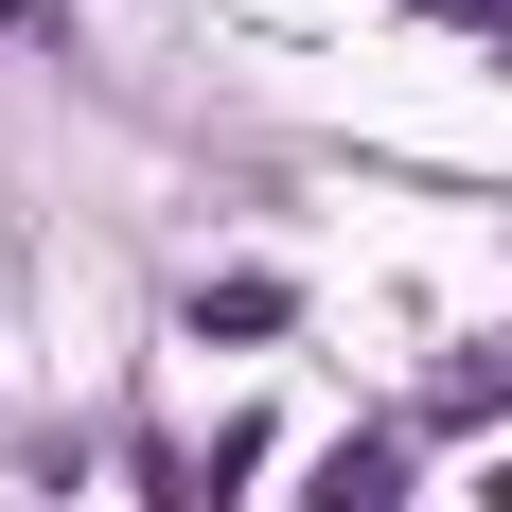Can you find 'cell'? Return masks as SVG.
<instances>
[{"instance_id":"5","label":"cell","mask_w":512,"mask_h":512,"mask_svg":"<svg viewBox=\"0 0 512 512\" xmlns=\"http://www.w3.org/2000/svg\"><path fill=\"white\" fill-rule=\"evenodd\" d=\"M495 512H512V477H495Z\"/></svg>"},{"instance_id":"4","label":"cell","mask_w":512,"mask_h":512,"mask_svg":"<svg viewBox=\"0 0 512 512\" xmlns=\"http://www.w3.org/2000/svg\"><path fill=\"white\" fill-rule=\"evenodd\" d=\"M424 18H477V36H512V0H424Z\"/></svg>"},{"instance_id":"1","label":"cell","mask_w":512,"mask_h":512,"mask_svg":"<svg viewBox=\"0 0 512 512\" xmlns=\"http://www.w3.org/2000/svg\"><path fill=\"white\" fill-rule=\"evenodd\" d=\"M301 318V283L283 265H230V283H195V336H283Z\"/></svg>"},{"instance_id":"2","label":"cell","mask_w":512,"mask_h":512,"mask_svg":"<svg viewBox=\"0 0 512 512\" xmlns=\"http://www.w3.org/2000/svg\"><path fill=\"white\" fill-rule=\"evenodd\" d=\"M301 512H407V460H389V442H336V460H318V495Z\"/></svg>"},{"instance_id":"3","label":"cell","mask_w":512,"mask_h":512,"mask_svg":"<svg viewBox=\"0 0 512 512\" xmlns=\"http://www.w3.org/2000/svg\"><path fill=\"white\" fill-rule=\"evenodd\" d=\"M442 407H477V424H512V336H495V354H460V371H442Z\"/></svg>"}]
</instances>
